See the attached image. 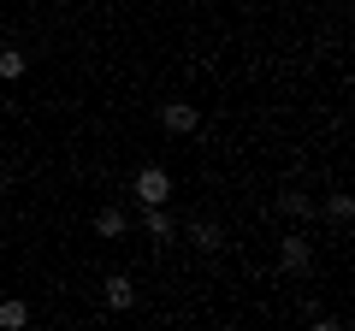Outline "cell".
Segmentation results:
<instances>
[{
  "mask_svg": "<svg viewBox=\"0 0 355 331\" xmlns=\"http://www.w3.org/2000/svg\"><path fill=\"white\" fill-rule=\"evenodd\" d=\"M130 195H137L142 207H160L166 195H172V172H166V166H142L137 178H130Z\"/></svg>",
  "mask_w": 355,
  "mask_h": 331,
  "instance_id": "6da1fadb",
  "label": "cell"
},
{
  "mask_svg": "<svg viewBox=\"0 0 355 331\" xmlns=\"http://www.w3.org/2000/svg\"><path fill=\"white\" fill-rule=\"evenodd\" d=\"M0 325H6V331L30 325V307H24V302H0Z\"/></svg>",
  "mask_w": 355,
  "mask_h": 331,
  "instance_id": "30bf717a",
  "label": "cell"
},
{
  "mask_svg": "<svg viewBox=\"0 0 355 331\" xmlns=\"http://www.w3.org/2000/svg\"><path fill=\"white\" fill-rule=\"evenodd\" d=\"M326 219H331V225H349V219H355V202H349V195H326Z\"/></svg>",
  "mask_w": 355,
  "mask_h": 331,
  "instance_id": "9c48e42d",
  "label": "cell"
},
{
  "mask_svg": "<svg viewBox=\"0 0 355 331\" xmlns=\"http://www.w3.org/2000/svg\"><path fill=\"white\" fill-rule=\"evenodd\" d=\"M0 77H24V53L18 48H0Z\"/></svg>",
  "mask_w": 355,
  "mask_h": 331,
  "instance_id": "8fae6325",
  "label": "cell"
},
{
  "mask_svg": "<svg viewBox=\"0 0 355 331\" xmlns=\"http://www.w3.org/2000/svg\"><path fill=\"white\" fill-rule=\"evenodd\" d=\"M272 207H279V213H291V219H314L320 213V202L308 190H284V195H272Z\"/></svg>",
  "mask_w": 355,
  "mask_h": 331,
  "instance_id": "277c9868",
  "label": "cell"
},
{
  "mask_svg": "<svg viewBox=\"0 0 355 331\" xmlns=\"http://www.w3.org/2000/svg\"><path fill=\"white\" fill-rule=\"evenodd\" d=\"M279 267L291 272V278H302V272H314V249H308L302 231H291V237H279Z\"/></svg>",
  "mask_w": 355,
  "mask_h": 331,
  "instance_id": "7a4b0ae2",
  "label": "cell"
},
{
  "mask_svg": "<svg viewBox=\"0 0 355 331\" xmlns=\"http://www.w3.org/2000/svg\"><path fill=\"white\" fill-rule=\"evenodd\" d=\"M190 242L202 255H219V249H225V231H219L214 219H190Z\"/></svg>",
  "mask_w": 355,
  "mask_h": 331,
  "instance_id": "5b68a950",
  "label": "cell"
},
{
  "mask_svg": "<svg viewBox=\"0 0 355 331\" xmlns=\"http://www.w3.org/2000/svg\"><path fill=\"white\" fill-rule=\"evenodd\" d=\"M130 302H137V284H130L125 272H113V278H107V307H113V314H125Z\"/></svg>",
  "mask_w": 355,
  "mask_h": 331,
  "instance_id": "ba28073f",
  "label": "cell"
},
{
  "mask_svg": "<svg viewBox=\"0 0 355 331\" xmlns=\"http://www.w3.org/2000/svg\"><path fill=\"white\" fill-rule=\"evenodd\" d=\"M160 130L166 136H190V130H202V113H196L190 101H166L160 107Z\"/></svg>",
  "mask_w": 355,
  "mask_h": 331,
  "instance_id": "3957f363",
  "label": "cell"
},
{
  "mask_svg": "<svg viewBox=\"0 0 355 331\" xmlns=\"http://www.w3.org/2000/svg\"><path fill=\"white\" fill-rule=\"evenodd\" d=\"M130 231V219H125V207H101L95 213V237H107V242H119Z\"/></svg>",
  "mask_w": 355,
  "mask_h": 331,
  "instance_id": "8992f818",
  "label": "cell"
},
{
  "mask_svg": "<svg viewBox=\"0 0 355 331\" xmlns=\"http://www.w3.org/2000/svg\"><path fill=\"white\" fill-rule=\"evenodd\" d=\"M142 231H148V237H160V242L178 237V225H172V213H166V202H160V207H142Z\"/></svg>",
  "mask_w": 355,
  "mask_h": 331,
  "instance_id": "52a82bcc",
  "label": "cell"
}]
</instances>
